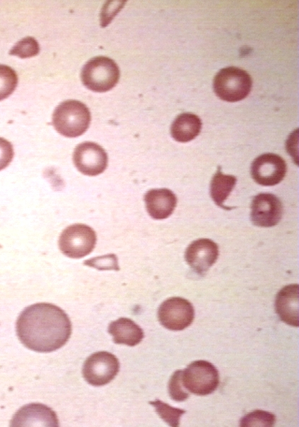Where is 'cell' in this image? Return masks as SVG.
I'll return each mask as SVG.
<instances>
[{"mask_svg":"<svg viewBox=\"0 0 299 427\" xmlns=\"http://www.w3.org/2000/svg\"><path fill=\"white\" fill-rule=\"evenodd\" d=\"M13 157V149L11 143L0 137V171L8 167Z\"/></svg>","mask_w":299,"mask_h":427,"instance_id":"25","label":"cell"},{"mask_svg":"<svg viewBox=\"0 0 299 427\" xmlns=\"http://www.w3.org/2000/svg\"><path fill=\"white\" fill-rule=\"evenodd\" d=\"M108 332L112 336L115 344L130 347L139 344L144 337L143 330L132 320L121 317L112 322Z\"/></svg>","mask_w":299,"mask_h":427,"instance_id":"16","label":"cell"},{"mask_svg":"<svg viewBox=\"0 0 299 427\" xmlns=\"http://www.w3.org/2000/svg\"><path fill=\"white\" fill-rule=\"evenodd\" d=\"M120 71L110 58L97 56L89 60L81 71L83 85L94 92L103 93L113 88L119 81Z\"/></svg>","mask_w":299,"mask_h":427,"instance_id":"3","label":"cell"},{"mask_svg":"<svg viewBox=\"0 0 299 427\" xmlns=\"http://www.w3.org/2000/svg\"><path fill=\"white\" fill-rule=\"evenodd\" d=\"M72 160L75 167L82 174L96 176L102 173L107 168L108 156L98 144L85 142L75 147Z\"/></svg>","mask_w":299,"mask_h":427,"instance_id":"9","label":"cell"},{"mask_svg":"<svg viewBox=\"0 0 299 427\" xmlns=\"http://www.w3.org/2000/svg\"><path fill=\"white\" fill-rule=\"evenodd\" d=\"M53 125L60 135L76 137L82 135L89 127L91 114L82 102L67 100L59 104L53 114Z\"/></svg>","mask_w":299,"mask_h":427,"instance_id":"2","label":"cell"},{"mask_svg":"<svg viewBox=\"0 0 299 427\" xmlns=\"http://www.w3.org/2000/svg\"><path fill=\"white\" fill-rule=\"evenodd\" d=\"M144 201L148 214L154 219L161 220L168 218L173 212L177 198L170 189H153L146 193Z\"/></svg>","mask_w":299,"mask_h":427,"instance_id":"15","label":"cell"},{"mask_svg":"<svg viewBox=\"0 0 299 427\" xmlns=\"http://www.w3.org/2000/svg\"><path fill=\"white\" fill-rule=\"evenodd\" d=\"M18 83L16 71L11 67L0 64V100L8 97Z\"/></svg>","mask_w":299,"mask_h":427,"instance_id":"20","label":"cell"},{"mask_svg":"<svg viewBox=\"0 0 299 427\" xmlns=\"http://www.w3.org/2000/svg\"><path fill=\"white\" fill-rule=\"evenodd\" d=\"M39 51L38 41L34 38L28 36L18 41L10 50L9 55L27 58L36 56Z\"/></svg>","mask_w":299,"mask_h":427,"instance_id":"22","label":"cell"},{"mask_svg":"<svg viewBox=\"0 0 299 427\" xmlns=\"http://www.w3.org/2000/svg\"><path fill=\"white\" fill-rule=\"evenodd\" d=\"M275 309L283 322L295 327L299 326V286L298 284L288 285L280 290L276 297Z\"/></svg>","mask_w":299,"mask_h":427,"instance_id":"14","label":"cell"},{"mask_svg":"<svg viewBox=\"0 0 299 427\" xmlns=\"http://www.w3.org/2000/svg\"><path fill=\"white\" fill-rule=\"evenodd\" d=\"M11 426H58L56 413L42 404H30L13 416Z\"/></svg>","mask_w":299,"mask_h":427,"instance_id":"13","label":"cell"},{"mask_svg":"<svg viewBox=\"0 0 299 427\" xmlns=\"http://www.w3.org/2000/svg\"><path fill=\"white\" fill-rule=\"evenodd\" d=\"M84 264L98 270H119L117 258L114 254L94 258L85 261Z\"/></svg>","mask_w":299,"mask_h":427,"instance_id":"24","label":"cell"},{"mask_svg":"<svg viewBox=\"0 0 299 427\" xmlns=\"http://www.w3.org/2000/svg\"><path fill=\"white\" fill-rule=\"evenodd\" d=\"M95 231L87 225L75 223L62 231L59 238L61 252L71 258H80L90 253L96 244Z\"/></svg>","mask_w":299,"mask_h":427,"instance_id":"6","label":"cell"},{"mask_svg":"<svg viewBox=\"0 0 299 427\" xmlns=\"http://www.w3.org/2000/svg\"><path fill=\"white\" fill-rule=\"evenodd\" d=\"M276 417L272 413L262 410H256L241 418L240 420V426L271 427L274 425Z\"/></svg>","mask_w":299,"mask_h":427,"instance_id":"21","label":"cell"},{"mask_svg":"<svg viewBox=\"0 0 299 427\" xmlns=\"http://www.w3.org/2000/svg\"><path fill=\"white\" fill-rule=\"evenodd\" d=\"M219 249L216 243L209 238H200L187 248L185 258L197 274L204 275L216 262Z\"/></svg>","mask_w":299,"mask_h":427,"instance_id":"12","label":"cell"},{"mask_svg":"<svg viewBox=\"0 0 299 427\" xmlns=\"http://www.w3.org/2000/svg\"><path fill=\"white\" fill-rule=\"evenodd\" d=\"M285 160L273 153H266L257 157L251 166L254 180L262 186H273L280 183L286 173Z\"/></svg>","mask_w":299,"mask_h":427,"instance_id":"10","label":"cell"},{"mask_svg":"<svg viewBox=\"0 0 299 427\" xmlns=\"http://www.w3.org/2000/svg\"><path fill=\"white\" fill-rule=\"evenodd\" d=\"M252 85L250 75L237 67L221 69L213 80L215 94L227 102H237L244 99L249 94Z\"/></svg>","mask_w":299,"mask_h":427,"instance_id":"4","label":"cell"},{"mask_svg":"<svg viewBox=\"0 0 299 427\" xmlns=\"http://www.w3.org/2000/svg\"><path fill=\"white\" fill-rule=\"evenodd\" d=\"M71 332L72 325L67 315L50 303L27 307L16 322L19 340L26 347L38 352L60 349L68 341Z\"/></svg>","mask_w":299,"mask_h":427,"instance_id":"1","label":"cell"},{"mask_svg":"<svg viewBox=\"0 0 299 427\" xmlns=\"http://www.w3.org/2000/svg\"><path fill=\"white\" fill-rule=\"evenodd\" d=\"M119 371V362L112 353L101 351L91 354L84 362L82 375L87 383L100 386L112 381Z\"/></svg>","mask_w":299,"mask_h":427,"instance_id":"7","label":"cell"},{"mask_svg":"<svg viewBox=\"0 0 299 427\" xmlns=\"http://www.w3.org/2000/svg\"><path fill=\"white\" fill-rule=\"evenodd\" d=\"M183 370L175 371L171 376L168 382V393L171 399L175 401H183L189 397L182 382Z\"/></svg>","mask_w":299,"mask_h":427,"instance_id":"23","label":"cell"},{"mask_svg":"<svg viewBox=\"0 0 299 427\" xmlns=\"http://www.w3.org/2000/svg\"><path fill=\"white\" fill-rule=\"evenodd\" d=\"M236 182L235 176L224 174L220 168H218L210 182V196L217 206L227 208L224 203L233 190Z\"/></svg>","mask_w":299,"mask_h":427,"instance_id":"18","label":"cell"},{"mask_svg":"<svg viewBox=\"0 0 299 427\" xmlns=\"http://www.w3.org/2000/svg\"><path fill=\"white\" fill-rule=\"evenodd\" d=\"M202 121L200 118L190 112L180 114L170 127L172 137L180 142H187L195 139L200 132Z\"/></svg>","mask_w":299,"mask_h":427,"instance_id":"17","label":"cell"},{"mask_svg":"<svg viewBox=\"0 0 299 427\" xmlns=\"http://www.w3.org/2000/svg\"><path fill=\"white\" fill-rule=\"evenodd\" d=\"M194 317L192 305L187 300L180 297L165 300L158 310L160 323L166 329L173 331L183 330L190 326Z\"/></svg>","mask_w":299,"mask_h":427,"instance_id":"8","label":"cell"},{"mask_svg":"<svg viewBox=\"0 0 299 427\" xmlns=\"http://www.w3.org/2000/svg\"><path fill=\"white\" fill-rule=\"evenodd\" d=\"M251 209V220L254 225L260 227L276 225L283 214L281 201L272 194L262 193L254 196Z\"/></svg>","mask_w":299,"mask_h":427,"instance_id":"11","label":"cell"},{"mask_svg":"<svg viewBox=\"0 0 299 427\" xmlns=\"http://www.w3.org/2000/svg\"><path fill=\"white\" fill-rule=\"evenodd\" d=\"M182 382L186 390L194 394L208 395L214 391L219 385V372L207 361H194L183 370Z\"/></svg>","mask_w":299,"mask_h":427,"instance_id":"5","label":"cell"},{"mask_svg":"<svg viewBox=\"0 0 299 427\" xmlns=\"http://www.w3.org/2000/svg\"><path fill=\"white\" fill-rule=\"evenodd\" d=\"M149 404L155 408L159 416L170 426H178L181 416L185 413V410L170 406L160 400L150 401Z\"/></svg>","mask_w":299,"mask_h":427,"instance_id":"19","label":"cell"}]
</instances>
